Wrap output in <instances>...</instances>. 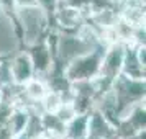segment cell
<instances>
[{
  "instance_id": "obj_1",
  "label": "cell",
  "mask_w": 146,
  "mask_h": 139,
  "mask_svg": "<svg viewBox=\"0 0 146 139\" xmlns=\"http://www.w3.org/2000/svg\"><path fill=\"white\" fill-rule=\"evenodd\" d=\"M17 25L20 31L21 46H31L40 41H44L51 30V18L38 5L17 10Z\"/></svg>"
},
{
  "instance_id": "obj_2",
  "label": "cell",
  "mask_w": 146,
  "mask_h": 139,
  "mask_svg": "<svg viewBox=\"0 0 146 139\" xmlns=\"http://www.w3.org/2000/svg\"><path fill=\"white\" fill-rule=\"evenodd\" d=\"M104 51L105 47H95L92 51L72 59L71 62H67L62 67L66 79L72 84V82H80V80H92L94 77H97Z\"/></svg>"
},
{
  "instance_id": "obj_3",
  "label": "cell",
  "mask_w": 146,
  "mask_h": 139,
  "mask_svg": "<svg viewBox=\"0 0 146 139\" xmlns=\"http://www.w3.org/2000/svg\"><path fill=\"white\" fill-rule=\"evenodd\" d=\"M95 47H104V46H94L89 41L84 40L82 36H79L77 33L58 31L56 49H54V59H56L58 64H61V66L64 67L67 62H71L72 59L89 53V51H92Z\"/></svg>"
},
{
  "instance_id": "obj_4",
  "label": "cell",
  "mask_w": 146,
  "mask_h": 139,
  "mask_svg": "<svg viewBox=\"0 0 146 139\" xmlns=\"http://www.w3.org/2000/svg\"><path fill=\"white\" fill-rule=\"evenodd\" d=\"M125 43H112L105 47L100 61L99 75L107 79L108 82L113 80L121 74V66H123V56H125Z\"/></svg>"
},
{
  "instance_id": "obj_5",
  "label": "cell",
  "mask_w": 146,
  "mask_h": 139,
  "mask_svg": "<svg viewBox=\"0 0 146 139\" xmlns=\"http://www.w3.org/2000/svg\"><path fill=\"white\" fill-rule=\"evenodd\" d=\"M21 49V41L18 34V25L10 16L0 10V56L12 57Z\"/></svg>"
},
{
  "instance_id": "obj_6",
  "label": "cell",
  "mask_w": 146,
  "mask_h": 139,
  "mask_svg": "<svg viewBox=\"0 0 146 139\" xmlns=\"http://www.w3.org/2000/svg\"><path fill=\"white\" fill-rule=\"evenodd\" d=\"M27 53H28V56H30L31 62H33L35 75H36V77L46 75V74L54 67V64H56L54 54L51 53V49L48 47L46 41H40V43H36V44L28 46Z\"/></svg>"
},
{
  "instance_id": "obj_7",
  "label": "cell",
  "mask_w": 146,
  "mask_h": 139,
  "mask_svg": "<svg viewBox=\"0 0 146 139\" xmlns=\"http://www.w3.org/2000/svg\"><path fill=\"white\" fill-rule=\"evenodd\" d=\"M84 18L86 16H84L82 12L59 3L53 15V21H54V25H56L54 30L64 31V33H76L80 28V25L84 23Z\"/></svg>"
},
{
  "instance_id": "obj_8",
  "label": "cell",
  "mask_w": 146,
  "mask_h": 139,
  "mask_svg": "<svg viewBox=\"0 0 146 139\" xmlns=\"http://www.w3.org/2000/svg\"><path fill=\"white\" fill-rule=\"evenodd\" d=\"M87 139H120L115 126L110 125L107 118L94 108L89 113V125H87Z\"/></svg>"
},
{
  "instance_id": "obj_9",
  "label": "cell",
  "mask_w": 146,
  "mask_h": 139,
  "mask_svg": "<svg viewBox=\"0 0 146 139\" xmlns=\"http://www.w3.org/2000/svg\"><path fill=\"white\" fill-rule=\"evenodd\" d=\"M8 61H10V69H12L13 82L17 85H23L30 79L35 77L33 62H31V59H30V56H28L27 51H21L20 49L12 57H8Z\"/></svg>"
},
{
  "instance_id": "obj_10",
  "label": "cell",
  "mask_w": 146,
  "mask_h": 139,
  "mask_svg": "<svg viewBox=\"0 0 146 139\" xmlns=\"http://www.w3.org/2000/svg\"><path fill=\"white\" fill-rule=\"evenodd\" d=\"M121 74L126 75V77H130V79H145L146 67L139 64L133 44H126L125 46V56H123Z\"/></svg>"
},
{
  "instance_id": "obj_11",
  "label": "cell",
  "mask_w": 146,
  "mask_h": 139,
  "mask_svg": "<svg viewBox=\"0 0 146 139\" xmlns=\"http://www.w3.org/2000/svg\"><path fill=\"white\" fill-rule=\"evenodd\" d=\"M89 113H77L71 121L66 123L64 138L67 139H87Z\"/></svg>"
},
{
  "instance_id": "obj_12",
  "label": "cell",
  "mask_w": 146,
  "mask_h": 139,
  "mask_svg": "<svg viewBox=\"0 0 146 139\" xmlns=\"http://www.w3.org/2000/svg\"><path fill=\"white\" fill-rule=\"evenodd\" d=\"M41 126H43V131L49 136H53L54 139L64 138L66 123H62L54 113H41Z\"/></svg>"
},
{
  "instance_id": "obj_13",
  "label": "cell",
  "mask_w": 146,
  "mask_h": 139,
  "mask_svg": "<svg viewBox=\"0 0 146 139\" xmlns=\"http://www.w3.org/2000/svg\"><path fill=\"white\" fill-rule=\"evenodd\" d=\"M13 75H12V69H10V61L3 59L0 62V87H8L13 85Z\"/></svg>"
},
{
  "instance_id": "obj_14",
  "label": "cell",
  "mask_w": 146,
  "mask_h": 139,
  "mask_svg": "<svg viewBox=\"0 0 146 139\" xmlns=\"http://www.w3.org/2000/svg\"><path fill=\"white\" fill-rule=\"evenodd\" d=\"M59 3L79 10V12L84 13V16H87L89 12H90V0H59Z\"/></svg>"
},
{
  "instance_id": "obj_15",
  "label": "cell",
  "mask_w": 146,
  "mask_h": 139,
  "mask_svg": "<svg viewBox=\"0 0 146 139\" xmlns=\"http://www.w3.org/2000/svg\"><path fill=\"white\" fill-rule=\"evenodd\" d=\"M36 5L53 20V15L56 12L58 5H59V0H36Z\"/></svg>"
},
{
  "instance_id": "obj_16",
  "label": "cell",
  "mask_w": 146,
  "mask_h": 139,
  "mask_svg": "<svg viewBox=\"0 0 146 139\" xmlns=\"http://www.w3.org/2000/svg\"><path fill=\"white\" fill-rule=\"evenodd\" d=\"M0 10L3 12V13L10 16L12 20L17 21V3H15V0H0Z\"/></svg>"
},
{
  "instance_id": "obj_17",
  "label": "cell",
  "mask_w": 146,
  "mask_h": 139,
  "mask_svg": "<svg viewBox=\"0 0 146 139\" xmlns=\"http://www.w3.org/2000/svg\"><path fill=\"white\" fill-rule=\"evenodd\" d=\"M17 8H27V7H35L36 0H15Z\"/></svg>"
},
{
  "instance_id": "obj_18",
  "label": "cell",
  "mask_w": 146,
  "mask_h": 139,
  "mask_svg": "<svg viewBox=\"0 0 146 139\" xmlns=\"http://www.w3.org/2000/svg\"><path fill=\"white\" fill-rule=\"evenodd\" d=\"M31 139H54L53 136H49V134H46V132L43 131V132H40V134H36V136H33Z\"/></svg>"
},
{
  "instance_id": "obj_19",
  "label": "cell",
  "mask_w": 146,
  "mask_h": 139,
  "mask_svg": "<svg viewBox=\"0 0 146 139\" xmlns=\"http://www.w3.org/2000/svg\"><path fill=\"white\" fill-rule=\"evenodd\" d=\"M110 2H113V3H120L121 0H110Z\"/></svg>"
},
{
  "instance_id": "obj_20",
  "label": "cell",
  "mask_w": 146,
  "mask_h": 139,
  "mask_svg": "<svg viewBox=\"0 0 146 139\" xmlns=\"http://www.w3.org/2000/svg\"><path fill=\"white\" fill-rule=\"evenodd\" d=\"M3 59H5V57H2V56H0V62H2V61H3Z\"/></svg>"
}]
</instances>
